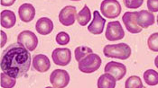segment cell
<instances>
[{"label":"cell","instance_id":"22","mask_svg":"<svg viewBox=\"0 0 158 88\" xmlns=\"http://www.w3.org/2000/svg\"><path fill=\"white\" fill-rule=\"evenodd\" d=\"M126 88H143V83L139 76L136 75H131L127 78V80L125 83Z\"/></svg>","mask_w":158,"mask_h":88},{"label":"cell","instance_id":"1","mask_svg":"<svg viewBox=\"0 0 158 88\" xmlns=\"http://www.w3.org/2000/svg\"><path fill=\"white\" fill-rule=\"evenodd\" d=\"M2 72L15 78H20L26 75L31 65V54L23 45L11 44L4 50L1 56Z\"/></svg>","mask_w":158,"mask_h":88},{"label":"cell","instance_id":"26","mask_svg":"<svg viewBox=\"0 0 158 88\" xmlns=\"http://www.w3.org/2000/svg\"><path fill=\"white\" fill-rule=\"evenodd\" d=\"M144 0H124V4L127 8H138L143 5Z\"/></svg>","mask_w":158,"mask_h":88},{"label":"cell","instance_id":"27","mask_svg":"<svg viewBox=\"0 0 158 88\" xmlns=\"http://www.w3.org/2000/svg\"><path fill=\"white\" fill-rule=\"evenodd\" d=\"M147 7L150 12H158V0H147Z\"/></svg>","mask_w":158,"mask_h":88},{"label":"cell","instance_id":"15","mask_svg":"<svg viewBox=\"0 0 158 88\" xmlns=\"http://www.w3.org/2000/svg\"><path fill=\"white\" fill-rule=\"evenodd\" d=\"M136 20H137V24L140 27L146 29L155 24V15L152 13V12L141 10L137 12Z\"/></svg>","mask_w":158,"mask_h":88},{"label":"cell","instance_id":"23","mask_svg":"<svg viewBox=\"0 0 158 88\" xmlns=\"http://www.w3.org/2000/svg\"><path fill=\"white\" fill-rule=\"evenodd\" d=\"M90 53H93V51L90 48L86 47V46H79L75 49V51H74L75 59L79 62L81 59H82L83 58H85L86 56H88Z\"/></svg>","mask_w":158,"mask_h":88},{"label":"cell","instance_id":"11","mask_svg":"<svg viewBox=\"0 0 158 88\" xmlns=\"http://www.w3.org/2000/svg\"><path fill=\"white\" fill-rule=\"evenodd\" d=\"M105 72L112 75L116 80H121L122 78L126 75L127 73V67L124 64L115 61H110L105 67Z\"/></svg>","mask_w":158,"mask_h":88},{"label":"cell","instance_id":"32","mask_svg":"<svg viewBox=\"0 0 158 88\" xmlns=\"http://www.w3.org/2000/svg\"><path fill=\"white\" fill-rule=\"evenodd\" d=\"M157 25H158V16H157Z\"/></svg>","mask_w":158,"mask_h":88},{"label":"cell","instance_id":"12","mask_svg":"<svg viewBox=\"0 0 158 88\" xmlns=\"http://www.w3.org/2000/svg\"><path fill=\"white\" fill-rule=\"evenodd\" d=\"M106 20L100 15L98 11H94L93 13V21L90 23V25L88 26V30L92 34H101L105 26Z\"/></svg>","mask_w":158,"mask_h":88},{"label":"cell","instance_id":"19","mask_svg":"<svg viewBox=\"0 0 158 88\" xmlns=\"http://www.w3.org/2000/svg\"><path fill=\"white\" fill-rule=\"evenodd\" d=\"M76 19H77V22L79 23V25H81V26H85L90 21V19H91L90 10L86 5L84 6V7L77 13Z\"/></svg>","mask_w":158,"mask_h":88},{"label":"cell","instance_id":"3","mask_svg":"<svg viewBox=\"0 0 158 88\" xmlns=\"http://www.w3.org/2000/svg\"><path fill=\"white\" fill-rule=\"evenodd\" d=\"M101 62L102 60L98 54L90 53L88 56H86L85 58H83L82 59H81L78 62L79 63L78 66H79V69L82 73L90 74V73L97 71L101 66Z\"/></svg>","mask_w":158,"mask_h":88},{"label":"cell","instance_id":"5","mask_svg":"<svg viewBox=\"0 0 158 88\" xmlns=\"http://www.w3.org/2000/svg\"><path fill=\"white\" fill-rule=\"evenodd\" d=\"M17 42L23 45L29 51H33L37 48L38 38L31 31H24L20 33L17 36Z\"/></svg>","mask_w":158,"mask_h":88},{"label":"cell","instance_id":"20","mask_svg":"<svg viewBox=\"0 0 158 88\" xmlns=\"http://www.w3.org/2000/svg\"><path fill=\"white\" fill-rule=\"evenodd\" d=\"M144 80L148 86H155L158 85V72L154 69H148L144 73Z\"/></svg>","mask_w":158,"mask_h":88},{"label":"cell","instance_id":"21","mask_svg":"<svg viewBox=\"0 0 158 88\" xmlns=\"http://www.w3.org/2000/svg\"><path fill=\"white\" fill-rule=\"evenodd\" d=\"M0 77H1V87L12 88L16 84V80H15L16 78L12 77L4 72L1 73Z\"/></svg>","mask_w":158,"mask_h":88},{"label":"cell","instance_id":"28","mask_svg":"<svg viewBox=\"0 0 158 88\" xmlns=\"http://www.w3.org/2000/svg\"><path fill=\"white\" fill-rule=\"evenodd\" d=\"M15 0H1V6H11L15 4Z\"/></svg>","mask_w":158,"mask_h":88},{"label":"cell","instance_id":"4","mask_svg":"<svg viewBox=\"0 0 158 88\" xmlns=\"http://www.w3.org/2000/svg\"><path fill=\"white\" fill-rule=\"evenodd\" d=\"M101 13L110 19L119 16L121 13V6L118 0H103L100 5Z\"/></svg>","mask_w":158,"mask_h":88},{"label":"cell","instance_id":"14","mask_svg":"<svg viewBox=\"0 0 158 88\" xmlns=\"http://www.w3.org/2000/svg\"><path fill=\"white\" fill-rule=\"evenodd\" d=\"M18 14L20 20L24 23H30L35 16V8L29 3L23 4L18 8Z\"/></svg>","mask_w":158,"mask_h":88},{"label":"cell","instance_id":"8","mask_svg":"<svg viewBox=\"0 0 158 88\" xmlns=\"http://www.w3.org/2000/svg\"><path fill=\"white\" fill-rule=\"evenodd\" d=\"M52 58L58 66H68L72 60V52L67 48H57L52 51Z\"/></svg>","mask_w":158,"mask_h":88},{"label":"cell","instance_id":"7","mask_svg":"<svg viewBox=\"0 0 158 88\" xmlns=\"http://www.w3.org/2000/svg\"><path fill=\"white\" fill-rule=\"evenodd\" d=\"M106 39L110 41L119 40L125 37V32L122 28L120 22H110L106 29Z\"/></svg>","mask_w":158,"mask_h":88},{"label":"cell","instance_id":"25","mask_svg":"<svg viewBox=\"0 0 158 88\" xmlns=\"http://www.w3.org/2000/svg\"><path fill=\"white\" fill-rule=\"evenodd\" d=\"M56 42L60 45H67L70 42V36L68 33H64V32H61L56 35Z\"/></svg>","mask_w":158,"mask_h":88},{"label":"cell","instance_id":"31","mask_svg":"<svg viewBox=\"0 0 158 88\" xmlns=\"http://www.w3.org/2000/svg\"><path fill=\"white\" fill-rule=\"evenodd\" d=\"M71 1H81V0H71Z\"/></svg>","mask_w":158,"mask_h":88},{"label":"cell","instance_id":"10","mask_svg":"<svg viewBox=\"0 0 158 88\" xmlns=\"http://www.w3.org/2000/svg\"><path fill=\"white\" fill-rule=\"evenodd\" d=\"M77 16L76 7L73 6H67L62 8L59 13V21L64 26H71L75 23V19Z\"/></svg>","mask_w":158,"mask_h":88},{"label":"cell","instance_id":"9","mask_svg":"<svg viewBox=\"0 0 158 88\" xmlns=\"http://www.w3.org/2000/svg\"><path fill=\"white\" fill-rule=\"evenodd\" d=\"M137 12H126L123 14L122 21L127 30L131 33H139L142 32V27L137 24Z\"/></svg>","mask_w":158,"mask_h":88},{"label":"cell","instance_id":"13","mask_svg":"<svg viewBox=\"0 0 158 88\" xmlns=\"http://www.w3.org/2000/svg\"><path fill=\"white\" fill-rule=\"evenodd\" d=\"M51 67V62L47 56L43 54H37L33 59V68L37 72H47Z\"/></svg>","mask_w":158,"mask_h":88},{"label":"cell","instance_id":"17","mask_svg":"<svg viewBox=\"0 0 158 88\" xmlns=\"http://www.w3.org/2000/svg\"><path fill=\"white\" fill-rule=\"evenodd\" d=\"M16 23V17L13 11L4 10L1 12V26L6 29H10Z\"/></svg>","mask_w":158,"mask_h":88},{"label":"cell","instance_id":"24","mask_svg":"<svg viewBox=\"0 0 158 88\" xmlns=\"http://www.w3.org/2000/svg\"><path fill=\"white\" fill-rule=\"evenodd\" d=\"M148 48L154 52H158V33H153L147 40Z\"/></svg>","mask_w":158,"mask_h":88},{"label":"cell","instance_id":"16","mask_svg":"<svg viewBox=\"0 0 158 88\" xmlns=\"http://www.w3.org/2000/svg\"><path fill=\"white\" fill-rule=\"evenodd\" d=\"M35 29L41 35H48L53 30V23L48 17H42L36 22Z\"/></svg>","mask_w":158,"mask_h":88},{"label":"cell","instance_id":"29","mask_svg":"<svg viewBox=\"0 0 158 88\" xmlns=\"http://www.w3.org/2000/svg\"><path fill=\"white\" fill-rule=\"evenodd\" d=\"M6 40H7V36H6V34L3 31H1V48H3V47L6 45Z\"/></svg>","mask_w":158,"mask_h":88},{"label":"cell","instance_id":"18","mask_svg":"<svg viewBox=\"0 0 158 88\" xmlns=\"http://www.w3.org/2000/svg\"><path fill=\"white\" fill-rule=\"evenodd\" d=\"M98 88H115L116 87V79L112 75L105 73L99 76L98 80Z\"/></svg>","mask_w":158,"mask_h":88},{"label":"cell","instance_id":"30","mask_svg":"<svg viewBox=\"0 0 158 88\" xmlns=\"http://www.w3.org/2000/svg\"><path fill=\"white\" fill-rule=\"evenodd\" d=\"M155 65H156V67L158 68V56L156 57V59H155Z\"/></svg>","mask_w":158,"mask_h":88},{"label":"cell","instance_id":"6","mask_svg":"<svg viewBox=\"0 0 158 88\" xmlns=\"http://www.w3.org/2000/svg\"><path fill=\"white\" fill-rule=\"evenodd\" d=\"M50 82L52 87L65 88L70 82V75L67 71L56 69L50 75Z\"/></svg>","mask_w":158,"mask_h":88},{"label":"cell","instance_id":"2","mask_svg":"<svg viewBox=\"0 0 158 88\" xmlns=\"http://www.w3.org/2000/svg\"><path fill=\"white\" fill-rule=\"evenodd\" d=\"M103 53L107 58L125 60L131 56V48L126 43L110 44L104 47Z\"/></svg>","mask_w":158,"mask_h":88}]
</instances>
